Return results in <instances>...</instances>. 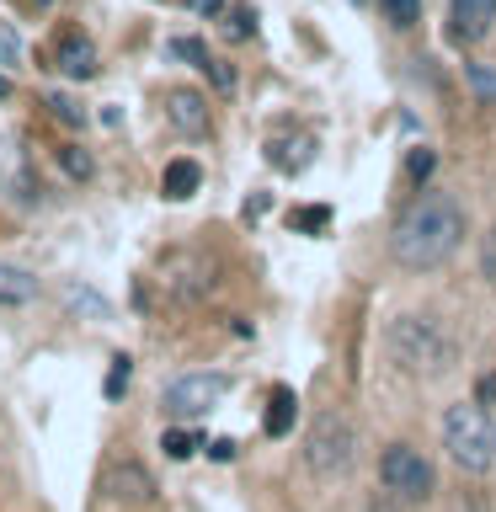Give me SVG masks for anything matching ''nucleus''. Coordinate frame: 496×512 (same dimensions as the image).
Segmentation results:
<instances>
[{
    "label": "nucleus",
    "instance_id": "obj_22",
    "mask_svg": "<svg viewBox=\"0 0 496 512\" xmlns=\"http://www.w3.org/2000/svg\"><path fill=\"white\" fill-rule=\"evenodd\" d=\"M432 166H438V155H432L427 144H416V150L406 155V176H411V182H427V176H432Z\"/></svg>",
    "mask_w": 496,
    "mask_h": 512
},
{
    "label": "nucleus",
    "instance_id": "obj_19",
    "mask_svg": "<svg viewBox=\"0 0 496 512\" xmlns=\"http://www.w3.org/2000/svg\"><path fill=\"white\" fill-rule=\"evenodd\" d=\"M160 448H166L171 459H192V454H198V432H182V427H171L166 438H160Z\"/></svg>",
    "mask_w": 496,
    "mask_h": 512
},
{
    "label": "nucleus",
    "instance_id": "obj_20",
    "mask_svg": "<svg viewBox=\"0 0 496 512\" xmlns=\"http://www.w3.org/2000/svg\"><path fill=\"white\" fill-rule=\"evenodd\" d=\"M379 6L395 27H416V16H422V0H379Z\"/></svg>",
    "mask_w": 496,
    "mask_h": 512
},
{
    "label": "nucleus",
    "instance_id": "obj_35",
    "mask_svg": "<svg viewBox=\"0 0 496 512\" xmlns=\"http://www.w3.org/2000/svg\"><path fill=\"white\" fill-rule=\"evenodd\" d=\"M38 6H48V0H38Z\"/></svg>",
    "mask_w": 496,
    "mask_h": 512
},
{
    "label": "nucleus",
    "instance_id": "obj_12",
    "mask_svg": "<svg viewBox=\"0 0 496 512\" xmlns=\"http://www.w3.org/2000/svg\"><path fill=\"white\" fill-rule=\"evenodd\" d=\"M267 160H272L278 171L299 176V171L315 160V134H283V139H272V144H267Z\"/></svg>",
    "mask_w": 496,
    "mask_h": 512
},
{
    "label": "nucleus",
    "instance_id": "obj_7",
    "mask_svg": "<svg viewBox=\"0 0 496 512\" xmlns=\"http://www.w3.org/2000/svg\"><path fill=\"white\" fill-rule=\"evenodd\" d=\"M496 27V0H448V38L459 48L480 43Z\"/></svg>",
    "mask_w": 496,
    "mask_h": 512
},
{
    "label": "nucleus",
    "instance_id": "obj_16",
    "mask_svg": "<svg viewBox=\"0 0 496 512\" xmlns=\"http://www.w3.org/2000/svg\"><path fill=\"white\" fill-rule=\"evenodd\" d=\"M464 86H470L475 102L496 107V64H480V59H470V64H464Z\"/></svg>",
    "mask_w": 496,
    "mask_h": 512
},
{
    "label": "nucleus",
    "instance_id": "obj_2",
    "mask_svg": "<svg viewBox=\"0 0 496 512\" xmlns=\"http://www.w3.org/2000/svg\"><path fill=\"white\" fill-rule=\"evenodd\" d=\"M390 358L416 379H443V374H454V363H459V342L448 336L443 320L411 310V315L390 320Z\"/></svg>",
    "mask_w": 496,
    "mask_h": 512
},
{
    "label": "nucleus",
    "instance_id": "obj_15",
    "mask_svg": "<svg viewBox=\"0 0 496 512\" xmlns=\"http://www.w3.org/2000/svg\"><path fill=\"white\" fill-rule=\"evenodd\" d=\"M32 299H38V278L27 267L0 262V304H32Z\"/></svg>",
    "mask_w": 496,
    "mask_h": 512
},
{
    "label": "nucleus",
    "instance_id": "obj_13",
    "mask_svg": "<svg viewBox=\"0 0 496 512\" xmlns=\"http://www.w3.org/2000/svg\"><path fill=\"white\" fill-rule=\"evenodd\" d=\"M198 187H203V166H198V160H187V155L166 160V171H160V192H166L171 203H187Z\"/></svg>",
    "mask_w": 496,
    "mask_h": 512
},
{
    "label": "nucleus",
    "instance_id": "obj_34",
    "mask_svg": "<svg viewBox=\"0 0 496 512\" xmlns=\"http://www.w3.org/2000/svg\"><path fill=\"white\" fill-rule=\"evenodd\" d=\"M6 96H11V80H6V75H0V102H6Z\"/></svg>",
    "mask_w": 496,
    "mask_h": 512
},
{
    "label": "nucleus",
    "instance_id": "obj_17",
    "mask_svg": "<svg viewBox=\"0 0 496 512\" xmlns=\"http://www.w3.org/2000/svg\"><path fill=\"white\" fill-rule=\"evenodd\" d=\"M59 171L70 176V182H91V171H96V160H91V150H80V144H59Z\"/></svg>",
    "mask_w": 496,
    "mask_h": 512
},
{
    "label": "nucleus",
    "instance_id": "obj_6",
    "mask_svg": "<svg viewBox=\"0 0 496 512\" xmlns=\"http://www.w3.org/2000/svg\"><path fill=\"white\" fill-rule=\"evenodd\" d=\"M224 400V374H182L166 384V411L171 416H208Z\"/></svg>",
    "mask_w": 496,
    "mask_h": 512
},
{
    "label": "nucleus",
    "instance_id": "obj_8",
    "mask_svg": "<svg viewBox=\"0 0 496 512\" xmlns=\"http://www.w3.org/2000/svg\"><path fill=\"white\" fill-rule=\"evenodd\" d=\"M166 283H171V294L192 304V299H203L208 294V283H214V267L203 262V256H192V251H176L171 262H166Z\"/></svg>",
    "mask_w": 496,
    "mask_h": 512
},
{
    "label": "nucleus",
    "instance_id": "obj_10",
    "mask_svg": "<svg viewBox=\"0 0 496 512\" xmlns=\"http://www.w3.org/2000/svg\"><path fill=\"white\" fill-rule=\"evenodd\" d=\"M107 496H118V502H150L155 496V480H150V470H144V464H134V459H118L107 470Z\"/></svg>",
    "mask_w": 496,
    "mask_h": 512
},
{
    "label": "nucleus",
    "instance_id": "obj_23",
    "mask_svg": "<svg viewBox=\"0 0 496 512\" xmlns=\"http://www.w3.org/2000/svg\"><path fill=\"white\" fill-rule=\"evenodd\" d=\"M171 54H176V59H187V64H198V70H208V64H214V59H208V48H203L198 38H176V43H171Z\"/></svg>",
    "mask_w": 496,
    "mask_h": 512
},
{
    "label": "nucleus",
    "instance_id": "obj_18",
    "mask_svg": "<svg viewBox=\"0 0 496 512\" xmlns=\"http://www.w3.org/2000/svg\"><path fill=\"white\" fill-rule=\"evenodd\" d=\"M326 224H331V208H326V203H310L304 214H294V219H288V230L310 235V230H326Z\"/></svg>",
    "mask_w": 496,
    "mask_h": 512
},
{
    "label": "nucleus",
    "instance_id": "obj_24",
    "mask_svg": "<svg viewBox=\"0 0 496 512\" xmlns=\"http://www.w3.org/2000/svg\"><path fill=\"white\" fill-rule=\"evenodd\" d=\"M128 395V358L118 352V358H112V374H107V400H123Z\"/></svg>",
    "mask_w": 496,
    "mask_h": 512
},
{
    "label": "nucleus",
    "instance_id": "obj_9",
    "mask_svg": "<svg viewBox=\"0 0 496 512\" xmlns=\"http://www.w3.org/2000/svg\"><path fill=\"white\" fill-rule=\"evenodd\" d=\"M54 64H59V75H70V80H91L102 54H96V43L86 38V32H64V38L54 43Z\"/></svg>",
    "mask_w": 496,
    "mask_h": 512
},
{
    "label": "nucleus",
    "instance_id": "obj_30",
    "mask_svg": "<svg viewBox=\"0 0 496 512\" xmlns=\"http://www.w3.org/2000/svg\"><path fill=\"white\" fill-rule=\"evenodd\" d=\"M16 59H22V43H16L11 32L0 27V64H16Z\"/></svg>",
    "mask_w": 496,
    "mask_h": 512
},
{
    "label": "nucleus",
    "instance_id": "obj_31",
    "mask_svg": "<svg viewBox=\"0 0 496 512\" xmlns=\"http://www.w3.org/2000/svg\"><path fill=\"white\" fill-rule=\"evenodd\" d=\"M208 459L230 464V459H235V438H214V443H208Z\"/></svg>",
    "mask_w": 496,
    "mask_h": 512
},
{
    "label": "nucleus",
    "instance_id": "obj_29",
    "mask_svg": "<svg viewBox=\"0 0 496 512\" xmlns=\"http://www.w3.org/2000/svg\"><path fill=\"white\" fill-rule=\"evenodd\" d=\"M475 400H480V406H496V374H480L475 379Z\"/></svg>",
    "mask_w": 496,
    "mask_h": 512
},
{
    "label": "nucleus",
    "instance_id": "obj_32",
    "mask_svg": "<svg viewBox=\"0 0 496 512\" xmlns=\"http://www.w3.org/2000/svg\"><path fill=\"white\" fill-rule=\"evenodd\" d=\"M187 11H198V16H219L224 11V0H182Z\"/></svg>",
    "mask_w": 496,
    "mask_h": 512
},
{
    "label": "nucleus",
    "instance_id": "obj_4",
    "mask_svg": "<svg viewBox=\"0 0 496 512\" xmlns=\"http://www.w3.org/2000/svg\"><path fill=\"white\" fill-rule=\"evenodd\" d=\"M352 459H358V438H352V422L347 416H320L310 427V438H304V464L320 475V480H342L352 470Z\"/></svg>",
    "mask_w": 496,
    "mask_h": 512
},
{
    "label": "nucleus",
    "instance_id": "obj_33",
    "mask_svg": "<svg viewBox=\"0 0 496 512\" xmlns=\"http://www.w3.org/2000/svg\"><path fill=\"white\" fill-rule=\"evenodd\" d=\"M267 208H272V198H267V192H251V203H246V219H262Z\"/></svg>",
    "mask_w": 496,
    "mask_h": 512
},
{
    "label": "nucleus",
    "instance_id": "obj_3",
    "mask_svg": "<svg viewBox=\"0 0 496 512\" xmlns=\"http://www.w3.org/2000/svg\"><path fill=\"white\" fill-rule=\"evenodd\" d=\"M443 448L464 475H491L496 470V422L491 406L480 400H459L443 411Z\"/></svg>",
    "mask_w": 496,
    "mask_h": 512
},
{
    "label": "nucleus",
    "instance_id": "obj_25",
    "mask_svg": "<svg viewBox=\"0 0 496 512\" xmlns=\"http://www.w3.org/2000/svg\"><path fill=\"white\" fill-rule=\"evenodd\" d=\"M224 27H230V38H251V32H256V16H251V6H235L230 16H224Z\"/></svg>",
    "mask_w": 496,
    "mask_h": 512
},
{
    "label": "nucleus",
    "instance_id": "obj_28",
    "mask_svg": "<svg viewBox=\"0 0 496 512\" xmlns=\"http://www.w3.org/2000/svg\"><path fill=\"white\" fill-rule=\"evenodd\" d=\"M208 80H214V86H219L224 96L235 91V70H230V64H208Z\"/></svg>",
    "mask_w": 496,
    "mask_h": 512
},
{
    "label": "nucleus",
    "instance_id": "obj_1",
    "mask_svg": "<svg viewBox=\"0 0 496 512\" xmlns=\"http://www.w3.org/2000/svg\"><path fill=\"white\" fill-rule=\"evenodd\" d=\"M464 240V208L454 198H416L390 230V251L400 267H443Z\"/></svg>",
    "mask_w": 496,
    "mask_h": 512
},
{
    "label": "nucleus",
    "instance_id": "obj_26",
    "mask_svg": "<svg viewBox=\"0 0 496 512\" xmlns=\"http://www.w3.org/2000/svg\"><path fill=\"white\" fill-rule=\"evenodd\" d=\"M70 304H75L80 315H107V304H102V299H91V288H75Z\"/></svg>",
    "mask_w": 496,
    "mask_h": 512
},
{
    "label": "nucleus",
    "instance_id": "obj_14",
    "mask_svg": "<svg viewBox=\"0 0 496 512\" xmlns=\"http://www.w3.org/2000/svg\"><path fill=\"white\" fill-rule=\"evenodd\" d=\"M294 422H299V395L288 390V384H278V390H272V400H267V438H288V432H294Z\"/></svg>",
    "mask_w": 496,
    "mask_h": 512
},
{
    "label": "nucleus",
    "instance_id": "obj_11",
    "mask_svg": "<svg viewBox=\"0 0 496 512\" xmlns=\"http://www.w3.org/2000/svg\"><path fill=\"white\" fill-rule=\"evenodd\" d=\"M166 118H171V128H182V134H208V128H214V123H208V102H203V96L198 91H166Z\"/></svg>",
    "mask_w": 496,
    "mask_h": 512
},
{
    "label": "nucleus",
    "instance_id": "obj_21",
    "mask_svg": "<svg viewBox=\"0 0 496 512\" xmlns=\"http://www.w3.org/2000/svg\"><path fill=\"white\" fill-rule=\"evenodd\" d=\"M48 107H54V112H59V118L70 123V128H86V112H80V102H75V96H64V91H48Z\"/></svg>",
    "mask_w": 496,
    "mask_h": 512
},
{
    "label": "nucleus",
    "instance_id": "obj_27",
    "mask_svg": "<svg viewBox=\"0 0 496 512\" xmlns=\"http://www.w3.org/2000/svg\"><path fill=\"white\" fill-rule=\"evenodd\" d=\"M480 272L496 278V230H486V240H480Z\"/></svg>",
    "mask_w": 496,
    "mask_h": 512
},
{
    "label": "nucleus",
    "instance_id": "obj_5",
    "mask_svg": "<svg viewBox=\"0 0 496 512\" xmlns=\"http://www.w3.org/2000/svg\"><path fill=\"white\" fill-rule=\"evenodd\" d=\"M379 480H384V491L400 496V502H411V507H422L432 491H438V470L416 454V448L406 443H390L384 448V459H379Z\"/></svg>",
    "mask_w": 496,
    "mask_h": 512
}]
</instances>
